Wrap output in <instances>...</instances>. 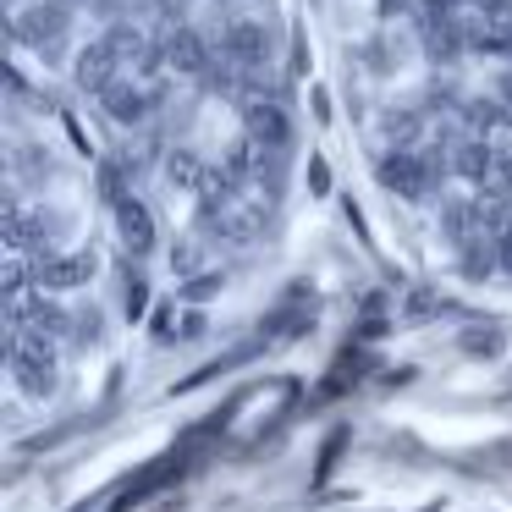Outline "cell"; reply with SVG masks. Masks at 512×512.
Masks as SVG:
<instances>
[{
	"instance_id": "10",
	"label": "cell",
	"mask_w": 512,
	"mask_h": 512,
	"mask_svg": "<svg viewBox=\"0 0 512 512\" xmlns=\"http://www.w3.org/2000/svg\"><path fill=\"white\" fill-rule=\"evenodd\" d=\"M166 56L177 72H188V78H210V45H204L193 28H171L166 34Z\"/></svg>"
},
{
	"instance_id": "5",
	"label": "cell",
	"mask_w": 512,
	"mask_h": 512,
	"mask_svg": "<svg viewBox=\"0 0 512 512\" xmlns=\"http://www.w3.org/2000/svg\"><path fill=\"white\" fill-rule=\"evenodd\" d=\"M243 127H248V138H254L259 149H270V155H281V149L292 144V116L281 111L276 100H248L243 105Z\"/></svg>"
},
{
	"instance_id": "20",
	"label": "cell",
	"mask_w": 512,
	"mask_h": 512,
	"mask_svg": "<svg viewBox=\"0 0 512 512\" xmlns=\"http://www.w3.org/2000/svg\"><path fill=\"white\" fill-rule=\"evenodd\" d=\"M501 100H512V67H507V78H501Z\"/></svg>"
},
{
	"instance_id": "18",
	"label": "cell",
	"mask_w": 512,
	"mask_h": 512,
	"mask_svg": "<svg viewBox=\"0 0 512 512\" xmlns=\"http://www.w3.org/2000/svg\"><path fill=\"white\" fill-rule=\"evenodd\" d=\"M496 188L512 199V155H501V166H496Z\"/></svg>"
},
{
	"instance_id": "12",
	"label": "cell",
	"mask_w": 512,
	"mask_h": 512,
	"mask_svg": "<svg viewBox=\"0 0 512 512\" xmlns=\"http://www.w3.org/2000/svg\"><path fill=\"white\" fill-rule=\"evenodd\" d=\"M210 177H215V171H204L193 149H171V155H166V182H171V188L204 193V188H210Z\"/></svg>"
},
{
	"instance_id": "17",
	"label": "cell",
	"mask_w": 512,
	"mask_h": 512,
	"mask_svg": "<svg viewBox=\"0 0 512 512\" xmlns=\"http://www.w3.org/2000/svg\"><path fill=\"white\" fill-rule=\"evenodd\" d=\"M496 254H501V270H507V276H512V226H507V232L496 237Z\"/></svg>"
},
{
	"instance_id": "16",
	"label": "cell",
	"mask_w": 512,
	"mask_h": 512,
	"mask_svg": "<svg viewBox=\"0 0 512 512\" xmlns=\"http://www.w3.org/2000/svg\"><path fill=\"white\" fill-rule=\"evenodd\" d=\"M199 265H204V248H199V237H182V243L171 248V270H182V276H193Z\"/></svg>"
},
{
	"instance_id": "9",
	"label": "cell",
	"mask_w": 512,
	"mask_h": 512,
	"mask_svg": "<svg viewBox=\"0 0 512 512\" xmlns=\"http://www.w3.org/2000/svg\"><path fill=\"white\" fill-rule=\"evenodd\" d=\"M116 232H122V248L133 259H144L149 248H155V215L144 210V204L133 199V193H127L122 204H116Z\"/></svg>"
},
{
	"instance_id": "15",
	"label": "cell",
	"mask_w": 512,
	"mask_h": 512,
	"mask_svg": "<svg viewBox=\"0 0 512 512\" xmlns=\"http://www.w3.org/2000/svg\"><path fill=\"white\" fill-rule=\"evenodd\" d=\"M100 309H89V314H83V309H72V336H67V342H78V347H89V342H100Z\"/></svg>"
},
{
	"instance_id": "6",
	"label": "cell",
	"mask_w": 512,
	"mask_h": 512,
	"mask_svg": "<svg viewBox=\"0 0 512 512\" xmlns=\"http://www.w3.org/2000/svg\"><path fill=\"white\" fill-rule=\"evenodd\" d=\"M122 61H127V56L116 50V39H111V34L94 39V45L78 56V89H89L94 100H100V94L111 89L116 78H122Z\"/></svg>"
},
{
	"instance_id": "19",
	"label": "cell",
	"mask_w": 512,
	"mask_h": 512,
	"mask_svg": "<svg viewBox=\"0 0 512 512\" xmlns=\"http://www.w3.org/2000/svg\"><path fill=\"white\" fill-rule=\"evenodd\" d=\"M204 336V314H188V320H182V342H199Z\"/></svg>"
},
{
	"instance_id": "21",
	"label": "cell",
	"mask_w": 512,
	"mask_h": 512,
	"mask_svg": "<svg viewBox=\"0 0 512 512\" xmlns=\"http://www.w3.org/2000/svg\"><path fill=\"white\" fill-rule=\"evenodd\" d=\"M226 6H232V0H226Z\"/></svg>"
},
{
	"instance_id": "2",
	"label": "cell",
	"mask_w": 512,
	"mask_h": 512,
	"mask_svg": "<svg viewBox=\"0 0 512 512\" xmlns=\"http://www.w3.org/2000/svg\"><path fill=\"white\" fill-rule=\"evenodd\" d=\"M452 171V160L435 155V149H397V155L380 160V188H391L397 199H424V193L435 188V182Z\"/></svg>"
},
{
	"instance_id": "14",
	"label": "cell",
	"mask_w": 512,
	"mask_h": 512,
	"mask_svg": "<svg viewBox=\"0 0 512 512\" xmlns=\"http://www.w3.org/2000/svg\"><path fill=\"white\" fill-rule=\"evenodd\" d=\"M221 287H226V276H221V270H199V276H188V281L177 287V298H182V303H210Z\"/></svg>"
},
{
	"instance_id": "8",
	"label": "cell",
	"mask_w": 512,
	"mask_h": 512,
	"mask_svg": "<svg viewBox=\"0 0 512 512\" xmlns=\"http://www.w3.org/2000/svg\"><path fill=\"white\" fill-rule=\"evenodd\" d=\"M100 105H105V116H111L116 127H138L149 116V105H155V94L144 89V83H127V78H116L111 89L100 94Z\"/></svg>"
},
{
	"instance_id": "4",
	"label": "cell",
	"mask_w": 512,
	"mask_h": 512,
	"mask_svg": "<svg viewBox=\"0 0 512 512\" xmlns=\"http://www.w3.org/2000/svg\"><path fill=\"white\" fill-rule=\"evenodd\" d=\"M67 23H72L67 0H39V6H28V12L12 23V34L23 39V45H34L39 56H56V45L67 39Z\"/></svg>"
},
{
	"instance_id": "7",
	"label": "cell",
	"mask_w": 512,
	"mask_h": 512,
	"mask_svg": "<svg viewBox=\"0 0 512 512\" xmlns=\"http://www.w3.org/2000/svg\"><path fill=\"white\" fill-rule=\"evenodd\" d=\"M221 56L232 61V67H265L270 61V34H265V23H226V34H221Z\"/></svg>"
},
{
	"instance_id": "11",
	"label": "cell",
	"mask_w": 512,
	"mask_h": 512,
	"mask_svg": "<svg viewBox=\"0 0 512 512\" xmlns=\"http://www.w3.org/2000/svg\"><path fill=\"white\" fill-rule=\"evenodd\" d=\"M496 166H501V155L485 144V138H468V144L452 149V171L463 182H490V177H496Z\"/></svg>"
},
{
	"instance_id": "13",
	"label": "cell",
	"mask_w": 512,
	"mask_h": 512,
	"mask_svg": "<svg viewBox=\"0 0 512 512\" xmlns=\"http://www.w3.org/2000/svg\"><path fill=\"white\" fill-rule=\"evenodd\" d=\"M463 122H468V133H479V138H485L490 127H501V122H507V111H501L496 100H468V105H463Z\"/></svg>"
},
{
	"instance_id": "1",
	"label": "cell",
	"mask_w": 512,
	"mask_h": 512,
	"mask_svg": "<svg viewBox=\"0 0 512 512\" xmlns=\"http://www.w3.org/2000/svg\"><path fill=\"white\" fill-rule=\"evenodd\" d=\"M6 364H12V380L23 397H50L56 391V342L34 331H6Z\"/></svg>"
},
{
	"instance_id": "3",
	"label": "cell",
	"mask_w": 512,
	"mask_h": 512,
	"mask_svg": "<svg viewBox=\"0 0 512 512\" xmlns=\"http://www.w3.org/2000/svg\"><path fill=\"white\" fill-rule=\"evenodd\" d=\"M100 276V254L94 248H72V254H39L34 259V287L39 292H78Z\"/></svg>"
}]
</instances>
